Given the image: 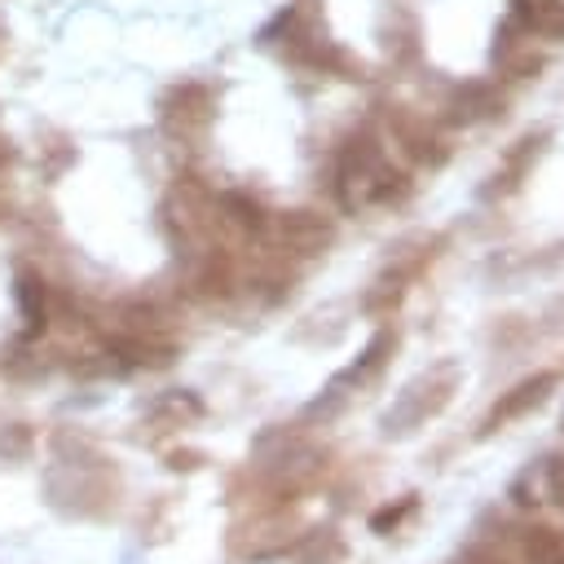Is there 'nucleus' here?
Segmentation results:
<instances>
[{"label":"nucleus","instance_id":"nucleus-1","mask_svg":"<svg viewBox=\"0 0 564 564\" xmlns=\"http://www.w3.org/2000/svg\"><path fill=\"white\" fill-rule=\"evenodd\" d=\"M520 13L529 18L533 31L542 35H564V0H516Z\"/></svg>","mask_w":564,"mask_h":564}]
</instances>
